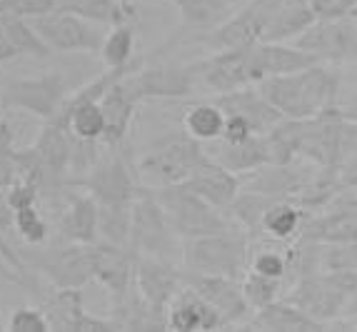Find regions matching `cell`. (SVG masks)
I'll use <instances>...</instances> for the list:
<instances>
[{"label": "cell", "mask_w": 357, "mask_h": 332, "mask_svg": "<svg viewBox=\"0 0 357 332\" xmlns=\"http://www.w3.org/2000/svg\"><path fill=\"white\" fill-rule=\"evenodd\" d=\"M257 88L280 110L282 118L307 120L337 107L340 70L330 63H315L303 70L265 77Z\"/></svg>", "instance_id": "obj_1"}, {"label": "cell", "mask_w": 357, "mask_h": 332, "mask_svg": "<svg viewBox=\"0 0 357 332\" xmlns=\"http://www.w3.org/2000/svg\"><path fill=\"white\" fill-rule=\"evenodd\" d=\"M248 265H250V237L243 230L183 237V260H180L183 270L243 278Z\"/></svg>", "instance_id": "obj_2"}, {"label": "cell", "mask_w": 357, "mask_h": 332, "mask_svg": "<svg viewBox=\"0 0 357 332\" xmlns=\"http://www.w3.org/2000/svg\"><path fill=\"white\" fill-rule=\"evenodd\" d=\"M130 255H148L158 260L180 265L183 260V237L175 232L173 222L158 202L150 188L140 190L132 202V225H130Z\"/></svg>", "instance_id": "obj_3"}, {"label": "cell", "mask_w": 357, "mask_h": 332, "mask_svg": "<svg viewBox=\"0 0 357 332\" xmlns=\"http://www.w3.org/2000/svg\"><path fill=\"white\" fill-rule=\"evenodd\" d=\"M208 158L210 153L203 142L195 140L190 133H180L165 137L153 150H148L137 160L135 170L137 178L145 180L150 188H165V185L185 183Z\"/></svg>", "instance_id": "obj_4"}, {"label": "cell", "mask_w": 357, "mask_h": 332, "mask_svg": "<svg viewBox=\"0 0 357 332\" xmlns=\"http://www.w3.org/2000/svg\"><path fill=\"white\" fill-rule=\"evenodd\" d=\"M173 222L175 232L180 237H197L213 235V232L240 230L238 222L227 215V210H220L210 205L205 197H200L195 190H190L185 183L165 185V188H150Z\"/></svg>", "instance_id": "obj_5"}, {"label": "cell", "mask_w": 357, "mask_h": 332, "mask_svg": "<svg viewBox=\"0 0 357 332\" xmlns=\"http://www.w3.org/2000/svg\"><path fill=\"white\" fill-rule=\"evenodd\" d=\"M70 188L85 190L88 195H93V200L107 208V205H132L135 197L140 195V185H137L135 170L130 167V163L115 150V153L98 158V163L90 167L88 172L77 175V178H68Z\"/></svg>", "instance_id": "obj_6"}, {"label": "cell", "mask_w": 357, "mask_h": 332, "mask_svg": "<svg viewBox=\"0 0 357 332\" xmlns=\"http://www.w3.org/2000/svg\"><path fill=\"white\" fill-rule=\"evenodd\" d=\"M68 98L66 77L60 73H40L33 77H13L0 88V103L6 107H18L40 120L58 115Z\"/></svg>", "instance_id": "obj_7"}, {"label": "cell", "mask_w": 357, "mask_h": 332, "mask_svg": "<svg viewBox=\"0 0 357 332\" xmlns=\"http://www.w3.org/2000/svg\"><path fill=\"white\" fill-rule=\"evenodd\" d=\"M38 36L48 43L53 53H88L100 55L102 40H105V30L102 25L85 20L80 15L63 10H50L40 18L30 20Z\"/></svg>", "instance_id": "obj_8"}, {"label": "cell", "mask_w": 357, "mask_h": 332, "mask_svg": "<svg viewBox=\"0 0 357 332\" xmlns=\"http://www.w3.org/2000/svg\"><path fill=\"white\" fill-rule=\"evenodd\" d=\"M295 45L312 53L320 63L357 66V23L352 15L320 18L295 38Z\"/></svg>", "instance_id": "obj_9"}, {"label": "cell", "mask_w": 357, "mask_h": 332, "mask_svg": "<svg viewBox=\"0 0 357 332\" xmlns=\"http://www.w3.org/2000/svg\"><path fill=\"white\" fill-rule=\"evenodd\" d=\"M126 90L132 100H167V98H188L197 93V77L192 63L188 66H155V68H135L123 77Z\"/></svg>", "instance_id": "obj_10"}, {"label": "cell", "mask_w": 357, "mask_h": 332, "mask_svg": "<svg viewBox=\"0 0 357 332\" xmlns=\"http://www.w3.org/2000/svg\"><path fill=\"white\" fill-rule=\"evenodd\" d=\"M197 77V88L203 93H230V90L255 85L250 70V45L230 47V50H215L208 58L192 63Z\"/></svg>", "instance_id": "obj_11"}, {"label": "cell", "mask_w": 357, "mask_h": 332, "mask_svg": "<svg viewBox=\"0 0 357 332\" xmlns=\"http://www.w3.org/2000/svg\"><path fill=\"white\" fill-rule=\"evenodd\" d=\"M132 265H135L132 287L137 290V295L143 297L155 312L167 315L170 303L185 287L183 267L148 255H132Z\"/></svg>", "instance_id": "obj_12"}, {"label": "cell", "mask_w": 357, "mask_h": 332, "mask_svg": "<svg viewBox=\"0 0 357 332\" xmlns=\"http://www.w3.org/2000/svg\"><path fill=\"white\" fill-rule=\"evenodd\" d=\"M183 282L188 287L203 295L222 317V325H245L250 320V303L243 295V285L240 278H227V275H203L183 270Z\"/></svg>", "instance_id": "obj_13"}, {"label": "cell", "mask_w": 357, "mask_h": 332, "mask_svg": "<svg viewBox=\"0 0 357 332\" xmlns=\"http://www.w3.org/2000/svg\"><path fill=\"white\" fill-rule=\"evenodd\" d=\"M38 273H43L55 287H77L96 280V243H70L66 248L45 252L36 260Z\"/></svg>", "instance_id": "obj_14"}, {"label": "cell", "mask_w": 357, "mask_h": 332, "mask_svg": "<svg viewBox=\"0 0 357 332\" xmlns=\"http://www.w3.org/2000/svg\"><path fill=\"white\" fill-rule=\"evenodd\" d=\"M53 330L66 332H115L120 325L115 317H98L90 315L83 305V290L77 287H55V295L43 305Z\"/></svg>", "instance_id": "obj_15"}, {"label": "cell", "mask_w": 357, "mask_h": 332, "mask_svg": "<svg viewBox=\"0 0 357 332\" xmlns=\"http://www.w3.org/2000/svg\"><path fill=\"white\" fill-rule=\"evenodd\" d=\"M213 103L220 105L225 115H243L245 120H250L257 135H265L280 120H285L280 110L260 93L257 85H245V88L230 90V93L213 95Z\"/></svg>", "instance_id": "obj_16"}, {"label": "cell", "mask_w": 357, "mask_h": 332, "mask_svg": "<svg viewBox=\"0 0 357 332\" xmlns=\"http://www.w3.org/2000/svg\"><path fill=\"white\" fill-rule=\"evenodd\" d=\"M167 330L178 332H208V330H222V317L203 295H197L192 287L185 285L178 292L170 308H167Z\"/></svg>", "instance_id": "obj_17"}, {"label": "cell", "mask_w": 357, "mask_h": 332, "mask_svg": "<svg viewBox=\"0 0 357 332\" xmlns=\"http://www.w3.org/2000/svg\"><path fill=\"white\" fill-rule=\"evenodd\" d=\"M96 280L113 297V303H120L132 290L135 280V265H132L130 250L115 248L107 243H96Z\"/></svg>", "instance_id": "obj_18"}, {"label": "cell", "mask_w": 357, "mask_h": 332, "mask_svg": "<svg viewBox=\"0 0 357 332\" xmlns=\"http://www.w3.org/2000/svg\"><path fill=\"white\" fill-rule=\"evenodd\" d=\"M185 185L220 210L230 208V202L240 193V178L227 167H222L218 160H213V155L185 180Z\"/></svg>", "instance_id": "obj_19"}, {"label": "cell", "mask_w": 357, "mask_h": 332, "mask_svg": "<svg viewBox=\"0 0 357 332\" xmlns=\"http://www.w3.org/2000/svg\"><path fill=\"white\" fill-rule=\"evenodd\" d=\"M248 330H268V332H315V330H328L320 320H315L312 315L300 310L298 305H292L290 300L280 297L275 303L265 305V308L255 310L250 320L245 322Z\"/></svg>", "instance_id": "obj_20"}, {"label": "cell", "mask_w": 357, "mask_h": 332, "mask_svg": "<svg viewBox=\"0 0 357 332\" xmlns=\"http://www.w3.org/2000/svg\"><path fill=\"white\" fill-rule=\"evenodd\" d=\"M33 145L40 153L43 163L50 170L55 183L66 185V175L70 172L73 163V148H75V135L70 133V128L55 123V120H45V128L40 130Z\"/></svg>", "instance_id": "obj_21"}, {"label": "cell", "mask_w": 357, "mask_h": 332, "mask_svg": "<svg viewBox=\"0 0 357 332\" xmlns=\"http://www.w3.org/2000/svg\"><path fill=\"white\" fill-rule=\"evenodd\" d=\"M98 215L100 208L88 193H70L63 213H60L58 227L60 235L68 243H98Z\"/></svg>", "instance_id": "obj_22"}, {"label": "cell", "mask_w": 357, "mask_h": 332, "mask_svg": "<svg viewBox=\"0 0 357 332\" xmlns=\"http://www.w3.org/2000/svg\"><path fill=\"white\" fill-rule=\"evenodd\" d=\"M208 153L213 155V160H218L235 175H245V172H252L262 165H273V155H270V145L265 135H252L250 140L238 142V145L218 140V145L208 148Z\"/></svg>", "instance_id": "obj_23"}, {"label": "cell", "mask_w": 357, "mask_h": 332, "mask_svg": "<svg viewBox=\"0 0 357 332\" xmlns=\"http://www.w3.org/2000/svg\"><path fill=\"white\" fill-rule=\"evenodd\" d=\"M137 105L140 103L132 100V95L126 90L123 80H118L113 88L102 95L100 107L102 113H105V135H102V145L105 148H118L120 142L126 140L132 120H135Z\"/></svg>", "instance_id": "obj_24"}, {"label": "cell", "mask_w": 357, "mask_h": 332, "mask_svg": "<svg viewBox=\"0 0 357 332\" xmlns=\"http://www.w3.org/2000/svg\"><path fill=\"white\" fill-rule=\"evenodd\" d=\"M55 123L68 125L70 133L80 140L102 142L105 135V113H102L100 100H85V103H63L58 110Z\"/></svg>", "instance_id": "obj_25"}, {"label": "cell", "mask_w": 357, "mask_h": 332, "mask_svg": "<svg viewBox=\"0 0 357 332\" xmlns=\"http://www.w3.org/2000/svg\"><path fill=\"white\" fill-rule=\"evenodd\" d=\"M317 20H320V15L307 3H303V0H285L278 8V13L270 18L268 28L262 33V40H270V43L295 40V38L303 36L305 30L312 23H317Z\"/></svg>", "instance_id": "obj_26"}, {"label": "cell", "mask_w": 357, "mask_h": 332, "mask_svg": "<svg viewBox=\"0 0 357 332\" xmlns=\"http://www.w3.org/2000/svg\"><path fill=\"white\" fill-rule=\"evenodd\" d=\"M307 213L300 208L295 200H275L268 208V213L262 215V235L280 240V243H290L303 232Z\"/></svg>", "instance_id": "obj_27"}, {"label": "cell", "mask_w": 357, "mask_h": 332, "mask_svg": "<svg viewBox=\"0 0 357 332\" xmlns=\"http://www.w3.org/2000/svg\"><path fill=\"white\" fill-rule=\"evenodd\" d=\"M278 197H270V195H262V193H255V190H243L235 195V200L230 202V208H227V215H230L238 227L245 232V235L255 240V237L262 235V215L268 213V208Z\"/></svg>", "instance_id": "obj_28"}, {"label": "cell", "mask_w": 357, "mask_h": 332, "mask_svg": "<svg viewBox=\"0 0 357 332\" xmlns=\"http://www.w3.org/2000/svg\"><path fill=\"white\" fill-rule=\"evenodd\" d=\"M55 10L73 13L85 20L102 25V28H115V25L128 23L130 13L120 0H58Z\"/></svg>", "instance_id": "obj_29"}, {"label": "cell", "mask_w": 357, "mask_h": 332, "mask_svg": "<svg viewBox=\"0 0 357 332\" xmlns=\"http://www.w3.org/2000/svg\"><path fill=\"white\" fill-rule=\"evenodd\" d=\"M183 125H185V133H190L195 140L215 142L220 140L222 130H225V113L215 103H197V105L188 107Z\"/></svg>", "instance_id": "obj_30"}, {"label": "cell", "mask_w": 357, "mask_h": 332, "mask_svg": "<svg viewBox=\"0 0 357 332\" xmlns=\"http://www.w3.org/2000/svg\"><path fill=\"white\" fill-rule=\"evenodd\" d=\"M185 28H215L230 15V0H173Z\"/></svg>", "instance_id": "obj_31"}, {"label": "cell", "mask_w": 357, "mask_h": 332, "mask_svg": "<svg viewBox=\"0 0 357 332\" xmlns=\"http://www.w3.org/2000/svg\"><path fill=\"white\" fill-rule=\"evenodd\" d=\"M0 28L10 40V45L18 50V55H33V58H48L53 50L48 43L38 36V30L33 28L28 18H18V15H0Z\"/></svg>", "instance_id": "obj_32"}, {"label": "cell", "mask_w": 357, "mask_h": 332, "mask_svg": "<svg viewBox=\"0 0 357 332\" xmlns=\"http://www.w3.org/2000/svg\"><path fill=\"white\" fill-rule=\"evenodd\" d=\"M130 225H132V205H107V208H100V215H98V240L128 250Z\"/></svg>", "instance_id": "obj_33"}, {"label": "cell", "mask_w": 357, "mask_h": 332, "mask_svg": "<svg viewBox=\"0 0 357 332\" xmlns=\"http://www.w3.org/2000/svg\"><path fill=\"white\" fill-rule=\"evenodd\" d=\"M132 50H135V30L128 23L115 25L110 28V33H105L100 60L105 63V68H128L132 63Z\"/></svg>", "instance_id": "obj_34"}, {"label": "cell", "mask_w": 357, "mask_h": 332, "mask_svg": "<svg viewBox=\"0 0 357 332\" xmlns=\"http://www.w3.org/2000/svg\"><path fill=\"white\" fill-rule=\"evenodd\" d=\"M240 285H243V295H245V300L250 303L252 310H260V308H265V305L275 303V300H280L282 297V280L255 273V270H250V267L243 273Z\"/></svg>", "instance_id": "obj_35"}, {"label": "cell", "mask_w": 357, "mask_h": 332, "mask_svg": "<svg viewBox=\"0 0 357 332\" xmlns=\"http://www.w3.org/2000/svg\"><path fill=\"white\" fill-rule=\"evenodd\" d=\"M15 230L28 245H43L48 240V222L38 213V205L15 210Z\"/></svg>", "instance_id": "obj_36"}, {"label": "cell", "mask_w": 357, "mask_h": 332, "mask_svg": "<svg viewBox=\"0 0 357 332\" xmlns=\"http://www.w3.org/2000/svg\"><path fill=\"white\" fill-rule=\"evenodd\" d=\"M320 270H355L357 273V243L320 245Z\"/></svg>", "instance_id": "obj_37"}, {"label": "cell", "mask_w": 357, "mask_h": 332, "mask_svg": "<svg viewBox=\"0 0 357 332\" xmlns=\"http://www.w3.org/2000/svg\"><path fill=\"white\" fill-rule=\"evenodd\" d=\"M337 178L345 190L357 188V128L352 123H347V140L337 165Z\"/></svg>", "instance_id": "obj_38"}, {"label": "cell", "mask_w": 357, "mask_h": 332, "mask_svg": "<svg viewBox=\"0 0 357 332\" xmlns=\"http://www.w3.org/2000/svg\"><path fill=\"white\" fill-rule=\"evenodd\" d=\"M8 330L10 332H50L53 325H50L48 315L43 308H18L10 315L8 320Z\"/></svg>", "instance_id": "obj_39"}, {"label": "cell", "mask_w": 357, "mask_h": 332, "mask_svg": "<svg viewBox=\"0 0 357 332\" xmlns=\"http://www.w3.org/2000/svg\"><path fill=\"white\" fill-rule=\"evenodd\" d=\"M58 0H0V15H18V18H40L55 10Z\"/></svg>", "instance_id": "obj_40"}, {"label": "cell", "mask_w": 357, "mask_h": 332, "mask_svg": "<svg viewBox=\"0 0 357 332\" xmlns=\"http://www.w3.org/2000/svg\"><path fill=\"white\" fill-rule=\"evenodd\" d=\"M20 180L18 172V158L15 150L10 148V142L0 140V190H8Z\"/></svg>", "instance_id": "obj_41"}, {"label": "cell", "mask_w": 357, "mask_h": 332, "mask_svg": "<svg viewBox=\"0 0 357 332\" xmlns=\"http://www.w3.org/2000/svg\"><path fill=\"white\" fill-rule=\"evenodd\" d=\"M252 135H257L255 128L250 125V120H245L243 115H225V130H222L220 140L238 145V142L250 140Z\"/></svg>", "instance_id": "obj_42"}, {"label": "cell", "mask_w": 357, "mask_h": 332, "mask_svg": "<svg viewBox=\"0 0 357 332\" xmlns=\"http://www.w3.org/2000/svg\"><path fill=\"white\" fill-rule=\"evenodd\" d=\"M6 193H8V200H10L13 210H20V208H30V205H38L40 188L28 183V180H18V183L10 185Z\"/></svg>", "instance_id": "obj_43"}, {"label": "cell", "mask_w": 357, "mask_h": 332, "mask_svg": "<svg viewBox=\"0 0 357 332\" xmlns=\"http://www.w3.org/2000/svg\"><path fill=\"white\" fill-rule=\"evenodd\" d=\"M15 227V210H13L8 193L0 190V232H10Z\"/></svg>", "instance_id": "obj_44"}, {"label": "cell", "mask_w": 357, "mask_h": 332, "mask_svg": "<svg viewBox=\"0 0 357 332\" xmlns=\"http://www.w3.org/2000/svg\"><path fill=\"white\" fill-rule=\"evenodd\" d=\"M337 113L342 115V120L357 125V93L352 98H347V100L337 103Z\"/></svg>", "instance_id": "obj_45"}, {"label": "cell", "mask_w": 357, "mask_h": 332, "mask_svg": "<svg viewBox=\"0 0 357 332\" xmlns=\"http://www.w3.org/2000/svg\"><path fill=\"white\" fill-rule=\"evenodd\" d=\"M303 3H307V6L312 8L320 18H328L330 10H333V6L337 3V0H303Z\"/></svg>", "instance_id": "obj_46"}, {"label": "cell", "mask_w": 357, "mask_h": 332, "mask_svg": "<svg viewBox=\"0 0 357 332\" xmlns=\"http://www.w3.org/2000/svg\"><path fill=\"white\" fill-rule=\"evenodd\" d=\"M18 55V50L10 45V40L6 38V33H3V28H0V63H6V60L15 58Z\"/></svg>", "instance_id": "obj_47"}, {"label": "cell", "mask_w": 357, "mask_h": 332, "mask_svg": "<svg viewBox=\"0 0 357 332\" xmlns=\"http://www.w3.org/2000/svg\"><path fill=\"white\" fill-rule=\"evenodd\" d=\"M342 317H345V320H352V317H357V290L352 292V297L347 300V308H345V315H342ZM337 322H342V320H337ZM337 322H335V325H337Z\"/></svg>", "instance_id": "obj_48"}, {"label": "cell", "mask_w": 357, "mask_h": 332, "mask_svg": "<svg viewBox=\"0 0 357 332\" xmlns=\"http://www.w3.org/2000/svg\"><path fill=\"white\" fill-rule=\"evenodd\" d=\"M0 140H3V142H10L13 140L10 128H8V123L3 120V115H0Z\"/></svg>", "instance_id": "obj_49"}, {"label": "cell", "mask_w": 357, "mask_h": 332, "mask_svg": "<svg viewBox=\"0 0 357 332\" xmlns=\"http://www.w3.org/2000/svg\"><path fill=\"white\" fill-rule=\"evenodd\" d=\"M0 330H8V325L3 322V315H0Z\"/></svg>", "instance_id": "obj_50"}, {"label": "cell", "mask_w": 357, "mask_h": 332, "mask_svg": "<svg viewBox=\"0 0 357 332\" xmlns=\"http://www.w3.org/2000/svg\"><path fill=\"white\" fill-rule=\"evenodd\" d=\"M232 3H238V6H243V3H248V0H232Z\"/></svg>", "instance_id": "obj_51"}, {"label": "cell", "mask_w": 357, "mask_h": 332, "mask_svg": "<svg viewBox=\"0 0 357 332\" xmlns=\"http://www.w3.org/2000/svg\"><path fill=\"white\" fill-rule=\"evenodd\" d=\"M355 128H357V125H355Z\"/></svg>", "instance_id": "obj_52"}, {"label": "cell", "mask_w": 357, "mask_h": 332, "mask_svg": "<svg viewBox=\"0 0 357 332\" xmlns=\"http://www.w3.org/2000/svg\"><path fill=\"white\" fill-rule=\"evenodd\" d=\"M355 190H357V188H355Z\"/></svg>", "instance_id": "obj_53"}]
</instances>
